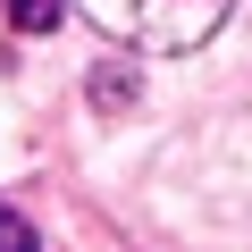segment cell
<instances>
[{"label": "cell", "mask_w": 252, "mask_h": 252, "mask_svg": "<svg viewBox=\"0 0 252 252\" xmlns=\"http://www.w3.org/2000/svg\"><path fill=\"white\" fill-rule=\"evenodd\" d=\"M76 9H84L109 42H135V51H193V42H210V26L235 9V0H76Z\"/></svg>", "instance_id": "6da1fadb"}, {"label": "cell", "mask_w": 252, "mask_h": 252, "mask_svg": "<svg viewBox=\"0 0 252 252\" xmlns=\"http://www.w3.org/2000/svg\"><path fill=\"white\" fill-rule=\"evenodd\" d=\"M0 9H9V26H17V34H51L67 0H0Z\"/></svg>", "instance_id": "7a4b0ae2"}, {"label": "cell", "mask_w": 252, "mask_h": 252, "mask_svg": "<svg viewBox=\"0 0 252 252\" xmlns=\"http://www.w3.org/2000/svg\"><path fill=\"white\" fill-rule=\"evenodd\" d=\"M0 252H42L34 219H26V210H9V202H0Z\"/></svg>", "instance_id": "3957f363"}, {"label": "cell", "mask_w": 252, "mask_h": 252, "mask_svg": "<svg viewBox=\"0 0 252 252\" xmlns=\"http://www.w3.org/2000/svg\"><path fill=\"white\" fill-rule=\"evenodd\" d=\"M93 101H135V76H126V67H101L93 76Z\"/></svg>", "instance_id": "277c9868"}]
</instances>
